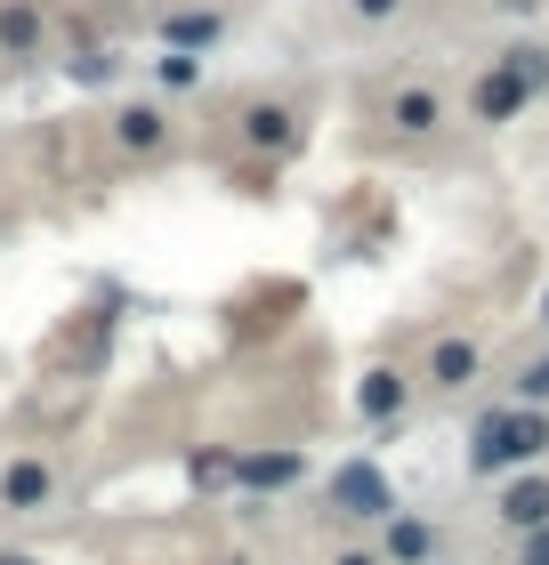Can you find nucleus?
Instances as JSON below:
<instances>
[{"mask_svg":"<svg viewBox=\"0 0 549 565\" xmlns=\"http://www.w3.org/2000/svg\"><path fill=\"white\" fill-rule=\"evenodd\" d=\"M541 452H549V404H502V413L477 420L468 469L477 477H509V469H534Z\"/></svg>","mask_w":549,"mask_h":565,"instance_id":"1","label":"nucleus"},{"mask_svg":"<svg viewBox=\"0 0 549 565\" xmlns=\"http://www.w3.org/2000/svg\"><path fill=\"white\" fill-rule=\"evenodd\" d=\"M541 89H549V49H502V57L477 73V89H468V121L502 130V121H517Z\"/></svg>","mask_w":549,"mask_h":565,"instance_id":"2","label":"nucleus"},{"mask_svg":"<svg viewBox=\"0 0 549 565\" xmlns=\"http://www.w3.org/2000/svg\"><path fill=\"white\" fill-rule=\"evenodd\" d=\"M331 509L339 518H397V484L380 477V460H339L331 469Z\"/></svg>","mask_w":549,"mask_h":565,"instance_id":"3","label":"nucleus"},{"mask_svg":"<svg viewBox=\"0 0 549 565\" xmlns=\"http://www.w3.org/2000/svg\"><path fill=\"white\" fill-rule=\"evenodd\" d=\"M493 518H502L509 533H526V525H549V477H541V469H534V477L517 469V477L502 484V501H493Z\"/></svg>","mask_w":549,"mask_h":565,"instance_id":"4","label":"nucleus"},{"mask_svg":"<svg viewBox=\"0 0 549 565\" xmlns=\"http://www.w3.org/2000/svg\"><path fill=\"white\" fill-rule=\"evenodd\" d=\"M299 477H307V452H292V445L234 460V484H251V493H283V484H299Z\"/></svg>","mask_w":549,"mask_h":565,"instance_id":"5","label":"nucleus"},{"mask_svg":"<svg viewBox=\"0 0 549 565\" xmlns=\"http://www.w3.org/2000/svg\"><path fill=\"white\" fill-rule=\"evenodd\" d=\"M404 396H412V380L388 372V364L356 380V413H363V420H404Z\"/></svg>","mask_w":549,"mask_h":565,"instance_id":"6","label":"nucleus"},{"mask_svg":"<svg viewBox=\"0 0 549 565\" xmlns=\"http://www.w3.org/2000/svg\"><path fill=\"white\" fill-rule=\"evenodd\" d=\"M388 121H397L404 138H429V130H444V97L421 89V82H404L397 97H388Z\"/></svg>","mask_w":549,"mask_h":565,"instance_id":"7","label":"nucleus"},{"mask_svg":"<svg viewBox=\"0 0 549 565\" xmlns=\"http://www.w3.org/2000/svg\"><path fill=\"white\" fill-rule=\"evenodd\" d=\"M49 460H9V469H0V509H41L49 501Z\"/></svg>","mask_w":549,"mask_h":565,"instance_id":"8","label":"nucleus"},{"mask_svg":"<svg viewBox=\"0 0 549 565\" xmlns=\"http://www.w3.org/2000/svg\"><path fill=\"white\" fill-rule=\"evenodd\" d=\"M388 565H429L436 557V525H421V518H388V550H380Z\"/></svg>","mask_w":549,"mask_h":565,"instance_id":"9","label":"nucleus"},{"mask_svg":"<svg viewBox=\"0 0 549 565\" xmlns=\"http://www.w3.org/2000/svg\"><path fill=\"white\" fill-rule=\"evenodd\" d=\"M114 138H122L129 153H162V138H170V114H162V106H129V114L114 121Z\"/></svg>","mask_w":549,"mask_h":565,"instance_id":"10","label":"nucleus"},{"mask_svg":"<svg viewBox=\"0 0 549 565\" xmlns=\"http://www.w3.org/2000/svg\"><path fill=\"white\" fill-rule=\"evenodd\" d=\"M429 380H436V388H468V380H477V340H436Z\"/></svg>","mask_w":549,"mask_h":565,"instance_id":"11","label":"nucleus"},{"mask_svg":"<svg viewBox=\"0 0 549 565\" xmlns=\"http://www.w3.org/2000/svg\"><path fill=\"white\" fill-rule=\"evenodd\" d=\"M0 49H9V57H33L41 49V9L33 0H9V9H0Z\"/></svg>","mask_w":549,"mask_h":565,"instance_id":"12","label":"nucleus"},{"mask_svg":"<svg viewBox=\"0 0 549 565\" xmlns=\"http://www.w3.org/2000/svg\"><path fill=\"white\" fill-rule=\"evenodd\" d=\"M219 33H226V24H219V9H178V17L162 24V41H170V49H211Z\"/></svg>","mask_w":549,"mask_h":565,"instance_id":"13","label":"nucleus"},{"mask_svg":"<svg viewBox=\"0 0 549 565\" xmlns=\"http://www.w3.org/2000/svg\"><path fill=\"white\" fill-rule=\"evenodd\" d=\"M243 138L251 146H292V106H251L243 114Z\"/></svg>","mask_w":549,"mask_h":565,"instance_id":"14","label":"nucleus"},{"mask_svg":"<svg viewBox=\"0 0 549 565\" xmlns=\"http://www.w3.org/2000/svg\"><path fill=\"white\" fill-rule=\"evenodd\" d=\"M154 73H162V89H194V82H202V57H194V49H170Z\"/></svg>","mask_w":549,"mask_h":565,"instance_id":"15","label":"nucleus"},{"mask_svg":"<svg viewBox=\"0 0 549 565\" xmlns=\"http://www.w3.org/2000/svg\"><path fill=\"white\" fill-rule=\"evenodd\" d=\"M65 73H73L82 89H106V82H114V57H65Z\"/></svg>","mask_w":549,"mask_h":565,"instance_id":"16","label":"nucleus"},{"mask_svg":"<svg viewBox=\"0 0 549 565\" xmlns=\"http://www.w3.org/2000/svg\"><path fill=\"white\" fill-rule=\"evenodd\" d=\"M517 404H549V355H541V364H526V372H517Z\"/></svg>","mask_w":549,"mask_h":565,"instance_id":"17","label":"nucleus"},{"mask_svg":"<svg viewBox=\"0 0 549 565\" xmlns=\"http://www.w3.org/2000/svg\"><path fill=\"white\" fill-rule=\"evenodd\" d=\"M517 565H549V525H526V533H517Z\"/></svg>","mask_w":549,"mask_h":565,"instance_id":"18","label":"nucleus"},{"mask_svg":"<svg viewBox=\"0 0 549 565\" xmlns=\"http://www.w3.org/2000/svg\"><path fill=\"white\" fill-rule=\"evenodd\" d=\"M226 477H234L226 452H194V484H226Z\"/></svg>","mask_w":549,"mask_h":565,"instance_id":"19","label":"nucleus"},{"mask_svg":"<svg viewBox=\"0 0 549 565\" xmlns=\"http://www.w3.org/2000/svg\"><path fill=\"white\" fill-rule=\"evenodd\" d=\"M348 9H356L363 24H388V17H397V9H404V0H348Z\"/></svg>","mask_w":549,"mask_h":565,"instance_id":"20","label":"nucleus"},{"mask_svg":"<svg viewBox=\"0 0 549 565\" xmlns=\"http://www.w3.org/2000/svg\"><path fill=\"white\" fill-rule=\"evenodd\" d=\"M331 565H388V557H372V550H339Z\"/></svg>","mask_w":549,"mask_h":565,"instance_id":"21","label":"nucleus"},{"mask_svg":"<svg viewBox=\"0 0 549 565\" xmlns=\"http://www.w3.org/2000/svg\"><path fill=\"white\" fill-rule=\"evenodd\" d=\"M0 565H41V557H0Z\"/></svg>","mask_w":549,"mask_h":565,"instance_id":"22","label":"nucleus"},{"mask_svg":"<svg viewBox=\"0 0 549 565\" xmlns=\"http://www.w3.org/2000/svg\"><path fill=\"white\" fill-rule=\"evenodd\" d=\"M541 323H549V291H541Z\"/></svg>","mask_w":549,"mask_h":565,"instance_id":"23","label":"nucleus"},{"mask_svg":"<svg viewBox=\"0 0 549 565\" xmlns=\"http://www.w3.org/2000/svg\"><path fill=\"white\" fill-rule=\"evenodd\" d=\"M429 565H436V557H429Z\"/></svg>","mask_w":549,"mask_h":565,"instance_id":"24","label":"nucleus"}]
</instances>
